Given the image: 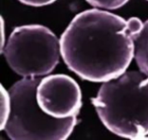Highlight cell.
I'll use <instances>...</instances> for the list:
<instances>
[{
    "instance_id": "obj_9",
    "label": "cell",
    "mask_w": 148,
    "mask_h": 140,
    "mask_svg": "<svg viewBox=\"0 0 148 140\" xmlns=\"http://www.w3.org/2000/svg\"><path fill=\"white\" fill-rule=\"evenodd\" d=\"M18 1L25 5H29V6L41 7V6H46V5L52 4V3H54L57 0H18Z\"/></svg>"
},
{
    "instance_id": "obj_7",
    "label": "cell",
    "mask_w": 148,
    "mask_h": 140,
    "mask_svg": "<svg viewBox=\"0 0 148 140\" xmlns=\"http://www.w3.org/2000/svg\"><path fill=\"white\" fill-rule=\"evenodd\" d=\"M11 111V100L9 91H7L3 86H1V126L0 129L3 130L6 125Z\"/></svg>"
},
{
    "instance_id": "obj_8",
    "label": "cell",
    "mask_w": 148,
    "mask_h": 140,
    "mask_svg": "<svg viewBox=\"0 0 148 140\" xmlns=\"http://www.w3.org/2000/svg\"><path fill=\"white\" fill-rule=\"evenodd\" d=\"M93 7L103 9H118L126 4L129 0H85Z\"/></svg>"
},
{
    "instance_id": "obj_5",
    "label": "cell",
    "mask_w": 148,
    "mask_h": 140,
    "mask_svg": "<svg viewBox=\"0 0 148 140\" xmlns=\"http://www.w3.org/2000/svg\"><path fill=\"white\" fill-rule=\"evenodd\" d=\"M37 99L41 109L55 118L77 116L82 107V93L71 77L63 74L43 78L38 86Z\"/></svg>"
},
{
    "instance_id": "obj_6",
    "label": "cell",
    "mask_w": 148,
    "mask_h": 140,
    "mask_svg": "<svg viewBox=\"0 0 148 140\" xmlns=\"http://www.w3.org/2000/svg\"><path fill=\"white\" fill-rule=\"evenodd\" d=\"M134 59L139 70L148 76V19L143 23V27L133 37Z\"/></svg>"
},
{
    "instance_id": "obj_4",
    "label": "cell",
    "mask_w": 148,
    "mask_h": 140,
    "mask_svg": "<svg viewBox=\"0 0 148 140\" xmlns=\"http://www.w3.org/2000/svg\"><path fill=\"white\" fill-rule=\"evenodd\" d=\"M14 73L23 78L49 75L59 63L60 41L41 24H27L12 30L1 51Z\"/></svg>"
},
{
    "instance_id": "obj_2",
    "label": "cell",
    "mask_w": 148,
    "mask_h": 140,
    "mask_svg": "<svg viewBox=\"0 0 148 140\" xmlns=\"http://www.w3.org/2000/svg\"><path fill=\"white\" fill-rule=\"evenodd\" d=\"M91 102L112 133L129 139L148 135V76L141 71L103 82Z\"/></svg>"
},
{
    "instance_id": "obj_10",
    "label": "cell",
    "mask_w": 148,
    "mask_h": 140,
    "mask_svg": "<svg viewBox=\"0 0 148 140\" xmlns=\"http://www.w3.org/2000/svg\"><path fill=\"white\" fill-rule=\"evenodd\" d=\"M146 1H148V0H146Z\"/></svg>"
},
{
    "instance_id": "obj_3",
    "label": "cell",
    "mask_w": 148,
    "mask_h": 140,
    "mask_svg": "<svg viewBox=\"0 0 148 140\" xmlns=\"http://www.w3.org/2000/svg\"><path fill=\"white\" fill-rule=\"evenodd\" d=\"M41 78H23L8 90L11 111L4 127L12 140H65L77 124L76 116L55 118L43 111L38 103L37 90Z\"/></svg>"
},
{
    "instance_id": "obj_1",
    "label": "cell",
    "mask_w": 148,
    "mask_h": 140,
    "mask_svg": "<svg viewBox=\"0 0 148 140\" xmlns=\"http://www.w3.org/2000/svg\"><path fill=\"white\" fill-rule=\"evenodd\" d=\"M134 33L128 20L89 9L71 20L60 39L67 68L84 81L103 83L125 73L134 57Z\"/></svg>"
}]
</instances>
